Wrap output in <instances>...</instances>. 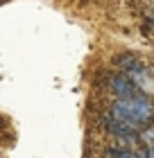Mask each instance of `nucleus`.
<instances>
[{
    "label": "nucleus",
    "mask_w": 154,
    "mask_h": 158,
    "mask_svg": "<svg viewBox=\"0 0 154 158\" xmlns=\"http://www.w3.org/2000/svg\"><path fill=\"white\" fill-rule=\"evenodd\" d=\"M109 118L125 122V124H131L136 129L150 127L154 122V102L145 93H138L136 97H129V99H116L111 104Z\"/></svg>",
    "instance_id": "obj_1"
},
{
    "label": "nucleus",
    "mask_w": 154,
    "mask_h": 158,
    "mask_svg": "<svg viewBox=\"0 0 154 158\" xmlns=\"http://www.w3.org/2000/svg\"><path fill=\"white\" fill-rule=\"evenodd\" d=\"M109 88H111V93L118 99H129V97H136L138 90L136 88V84L129 79V75L127 73H116V75H111L109 77Z\"/></svg>",
    "instance_id": "obj_2"
},
{
    "label": "nucleus",
    "mask_w": 154,
    "mask_h": 158,
    "mask_svg": "<svg viewBox=\"0 0 154 158\" xmlns=\"http://www.w3.org/2000/svg\"><path fill=\"white\" fill-rule=\"evenodd\" d=\"M129 75V79L136 84V88L141 90V93H145V95H150V93H154V79H152V75L147 73V68H136V70H131V73H127Z\"/></svg>",
    "instance_id": "obj_3"
},
{
    "label": "nucleus",
    "mask_w": 154,
    "mask_h": 158,
    "mask_svg": "<svg viewBox=\"0 0 154 158\" xmlns=\"http://www.w3.org/2000/svg\"><path fill=\"white\" fill-rule=\"evenodd\" d=\"M113 63L118 66L122 73H131L136 68H143V61L138 59L134 52H122V54H116L113 56Z\"/></svg>",
    "instance_id": "obj_4"
},
{
    "label": "nucleus",
    "mask_w": 154,
    "mask_h": 158,
    "mask_svg": "<svg viewBox=\"0 0 154 158\" xmlns=\"http://www.w3.org/2000/svg\"><path fill=\"white\" fill-rule=\"evenodd\" d=\"M138 140H141L145 147L154 145V127H147L145 131H141V135H138Z\"/></svg>",
    "instance_id": "obj_5"
},
{
    "label": "nucleus",
    "mask_w": 154,
    "mask_h": 158,
    "mask_svg": "<svg viewBox=\"0 0 154 158\" xmlns=\"http://www.w3.org/2000/svg\"><path fill=\"white\" fill-rule=\"evenodd\" d=\"M145 154H147V158H154V145L145 147Z\"/></svg>",
    "instance_id": "obj_6"
},
{
    "label": "nucleus",
    "mask_w": 154,
    "mask_h": 158,
    "mask_svg": "<svg viewBox=\"0 0 154 158\" xmlns=\"http://www.w3.org/2000/svg\"><path fill=\"white\" fill-rule=\"evenodd\" d=\"M147 73L152 75V79H154V63H150V66H147Z\"/></svg>",
    "instance_id": "obj_7"
},
{
    "label": "nucleus",
    "mask_w": 154,
    "mask_h": 158,
    "mask_svg": "<svg viewBox=\"0 0 154 158\" xmlns=\"http://www.w3.org/2000/svg\"><path fill=\"white\" fill-rule=\"evenodd\" d=\"M138 158H147V154H145V149H143L141 154H138Z\"/></svg>",
    "instance_id": "obj_8"
},
{
    "label": "nucleus",
    "mask_w": 154,
    "mask_h": 158,
    "mask_svg": "<svg viewBox=\"0 0 154 158\" xmlns=\"http://www.w3.org/2000/svg\"><path fill=\"white\" fill-rule=\"evenodd\" d=\"M150 2H152V5H154V0H150Z\"/></svg>",
    "instance_id": "obj_9"
}]
</instances>
